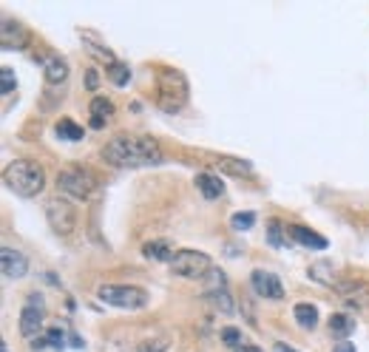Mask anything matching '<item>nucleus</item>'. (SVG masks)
Wrapping results in <instances>:
<instances>
[{
	"mask_svg": "<svg viewBox=\"0 0 369 352\" xmlns=\"http://www.w3.org/2000/svg\"><path fill=\"white\" fill-rule=\"evenodd\" d=\"M83 37L88 40V43H85V49H88L91 54H94V57H97V60H103V63H108V69H111L114 63H119V60H117V57H114V51H111L108 46H100L97 40H91V35H88V32H83Z\"/></svg>",
	"mask_w": 369,
	"mask_h": 352,
	"instance_id": "nucleus-22",
	"label": "nucleus"
},
{
	"mask_svg": "<svg viewBox=\"0 0 369 352\" xmlns=\"http://www.w3.org/2000/svg\"><path fill=\"white\" fill-rule=\"evenodd\" d=\"M108 77H111V82H117V85H128L131 69H128L126 63H114V66L108 69Z\"/></svg>",
	"mask_w": 369,
	"mask_h": 352,
	"instance_id": "nucleus-25",
	"label": "nucleus"
},
{
	"mask_svg": "<svg viewBox=\"0 0 369 352\" xmlns=\"http://www.w3.org/2000/svg\"><path fill=\"white\" fill-rule=\"evenodd\" d=\"M46 80L51 85H60L69 80V63L63 60V57H49L46 60Z\"/></svg>",
	"mask_w": 369,
	"mask_h": 352,
	"instance_id": "nucleus-18",
	"label": "nucleus"
},
{
	"mask_svg": "<svg viewBox=\"0 0 369 352\" xmlns=\"http://www.w3.org/2000/svg\"><path fill=\"white\" fill-rule=\"evenodd\" d=\"M57 188L63 193H69V196H74V199H88L97 188V179H94L91 170L71 165V168H63L57 173Z\"/></svg>",
	"mask_w": 369,
	"mask_h": 352,
	"instance_id": "nucleus-5",
	"label": "nucleus"
},
{
	"mask_svg": "<svg viewBox=\"0 0 369 352\" xmlns=\"http://www.w3.org/2000/svg\"><path fill=\"white\" fill-rule=\"evenodd\" d=\"M213 270V261L207 253L199 250H176L173 261H171V273L182 276V279H205Z\"/></svg>",
	"mask_w": 369,
	"mask_h": 352,
	"instance_id": "nucleus-6",
	"label": "nucleus"
},
{
	"mask_svg": "<svg viewBox=\"0 0 369 352\" xmlns=\"http://www.w3.org/2000/svg\"><path fill=\"white\" fill-rule=\"evenodd\" d=\"M0 43L3 49H26L28 46V28L15 20V17H3V26H0Z\"/></svg>",
	"mask_w": 369,
	"mask_h": 352,
	"instance_id": "nucleus-10",
	"label": "nucleus"
},
{
	"mask_svg": "<svg viewBox=\"0 0 369 352\" xmlns=\"http://www.w3.org/2000/svg\"><path fill=\"white\" fill-rule=\"evenodd\" d=\"M196 188L202 191L205 199H219L225 193V182L219 179V176H213V173H199L196 176Z\"/></svg>",
	"mask_w": 369,
	"mask_h": 352,
	"instance_id": "nucleus-16",
	"label": "nucleus"
},
{
	"mask_svg": "<svg viewBox=\"0 0 369 352\" xmlns=\"http://www.w3.org/2000/svg\"><path fill=\"white\" fill-rule=\"evenodd\" d=\"M205 299L216 307L222 315H233V299L228 290V279L222 270H210L205 276Z\"/></svg>",
	"mask_w": 369,
	"mask_h": 352,
	"instance_id": "nucleus-7",
	"label": "nucleus"
},
{
	"mask_svg": "<svg viewBox=\"0 0 369 352\" xmlns=\"http://www.w3.org/2000/svg\"><path fill=\"white\" fill-rule=\"evenodd\" d=\"M0 261H3L6 279H23L26 270H28V258L20 250H15V247H3V250H0Z\"/></svg>",
	"mask_w": 369,
	"mask_h": 352,
	"instance_id": "nucleus-12",
	"label": "nucleus"
},
{
	"mask_svg": "<svg viewBox=\"0 0 369 352\" xmlns=\"http://www.w3.org/2000/svg\"><path fill=\"white\" fill-rule=\"evenodd\" d=\"M0 80H3V94L15 91V85H17V80H15V71H12L9 66H3V71H0Z\"/></svg>",
	"mask_w": 369,
	"mask_h": 352,
	"instance_id": "nucleus-29",
	"label": "nucleus"
},
{
	"mask_svg": "<svg viewBox=\"0 0 369 352\" xmlns=\"http://www.w3.org/2000/svg\"><path fill=\"white\" fill-rule=\"evenodd\" d=\"M253 225H256V213H250V211L233 213V219H230V227H233V230H250Z\"/></svg>",
	"mask_w": 369,
	"mask_h": 352,
	"instance_id": "nucleus-26",
	"label": "nucleus"
},
{
	"mask_svg": "<svg viewBox=\"0 0 369 352\" xmlns=\"http://www.w3.org/2000/svg\"><path fill=\"white\" fill-rule=\"evenodd\" d=\"M3 182L12 193H17L23 199H32L46 188V173L32 159H15L3 173Z\"/></svg>",
	"mask_w": 369,
	"mask_h": 352,
	"instance_id": "nucleus-2",
	"label": "nucleus"
},
{
	"mask_svg": "<svg viewBox=\"0 0 369 352\" xmlns=\"http://www.w3.org/2000/svg\"><path fill=\"white\" fill-rule=\"evenodd\" d=\"M142 253H145V258H153V261H173V256H176V250L168 245V242H148L145 247H142Z\"/></svg>",
	"mask_w": 369,
	"mask_h": 352,
	"instance_id": "nucleus-19",
	"label": "nucleus"
},
{
	"mask_svg": "<svg viewBox=\"0 0 369 352\" xmlns=\"http://www.w3.org/2000/svg\"><path fill=\"white\" fill-rule=\"evenodd\" d=\"M216 170H222V173H233V176H244V173H250V170H253V165H250V162H244L241 157H222V159L216 162Z\"/></svg>",
	"mask_w": 369,
	"mask_h": 352,
	"instance_id": "nucleus-21",
	"label": "nucleus"
},
{
	"mask_svg": "<svg viewBox=\"0 0 369 352\" xmlns=\"http://www.w3.org/2000/svg\"><path fill=\"white\" fill-rule=\"evenodd\" d=\"M103 159L114 168H148V165H160L162 162V148L153 137H114L105 148H103Z\"/></svg>",
	"mask_w": 369,
	"mask_h": 352,
	"instance_id": "nucleus-1",
	"label": "nucleus"
},
{
	"mask_svg": "<svg viewBox=\"0 0 369 352\" xmlns=\"http://www.w3.org/2000/svg\"><path fill=\"white\" fill-rule=\"evenodd\" d=\"M100 301L119 307V310H142L148 304V292L134 284H103L97 290Z\"/></svg>",
	"mask_w": 369,
	"mask_h": 352,
	"instance_id": "nucleus-4",
	"label": "nucleus"
},
{
	"mask_svg": "<svg viewBox=\"0 0 369 352\" xmlns=\"http://www.w3.org/2000/svg\"><path fill=\"white\" fill-rule=\"evenodd\" d=\"M184 103H188V80L176 69H160V105L173 114Z\"/></svg>",
	"mask_w": 369,
	"mask_h": 352,
	"instance_id": "nucleus-3",
	"label": "nucleus"
},
{
	"mask_svg": "<svg viewBox=\"0 0 369 352\" xmlns=\"http://www.w3.org/2000/svg\"><path fill=\"white\" fill-rule=\"evenodd\" d=\"M233 352H261L259 346H250V344H241L239 349H233Z\"/></svg>",
	"mask_w": 369,
	"mask_h": 352,
	"instance_id": "nucleus-32",
	"label": "nucleus"
},
{
	"mask_svg": "<svg viewBox=\"0 0 369 352\" xmlns=\"http://www.w3.org/2000/svg\"><path fill=\"white\" fill-rule=\"evenodd\" d=\"M335 287H338V292H341V296H344L350 304H355V307H366V304H369V284L338 281Z\"/></svg>",
	"mask_w": 369,
	"mask_h": 352,
	"instance_id": "nucleus-13",
	"label": "nucleus"
},
{
	"mask_svg": "<svg viewBox=\"0 0 369 352\" xmlns=\"http://www.w3.org/2000/svg\"><path fill=\"white\" fill-rule=\"evenodd\" d=\"M46 219H49V225L57 230V233H71L74 230V225H77V213H74V208H71V202H66V199H49L46 202Z\"/></svg>",
	"mask_w": 369,
	"mask_h": 352,
	"instance_id": "nucleus-8",
	"label": "nucleus"
},
{
	"mask_svg": "<svg viewBox=\"0 0 369 352\" xmlns=\"http://www.w3.org/2000/svg\"><path fill=\"white\" fill-rule=\"evenodd\" d=\"M32 346L35 349H40V346H54V349H63L66 346V341H63V330L60 327H51V330H46L37 341H32Z\"/></svg>",
	"mask_w": 369,
	"mask_h": 352,
	"instance_id": "nucleus-23",
	"label": "nucleus"
},
{
	"mask_svg": "<svg viewBox=\"0 0 369 352\" xmlns=\"http://www.w3.org/2000/svg\"><path fill=\"white\" fill-rule=\"evenodd\" d=\"M0 352H9V346H6V344H3V346H0Z\"/></svg>",
	"mask_w": 369,
	"mask_h": 352,
	"instance_id": "nucleus-34",
	"label": "nucleus"
},
{
	"mask_svg": "<svg viewBox=\"0 0 369 352\" xmlns=\"http://www.w3.org/2000/svg\"><path fill=\"white\" fill-rule=\"evenodd\" d=\"M222 341H225L230 349H239V346L244 344V338H241V333H239L236 327H225V330H222Z\"/></svg>",
	"mask_w": 369,
	"mask_h": 352,
	"instance_id": "nucleus-28",
	"label": "nucleus"
},
{
	"mask_svg": "<svg viewBox=\"0 0 369 352\" xmlns=\"http://www.w3.org/2000/svg\"><path fill=\"white\" fill-rule=\"evenodd\" d=\"M40 330H43V299L32 296L20 313V335L32 344L35 338H40Z\"/></svg>",
	"mask_w": 369,
	"mask_h": 352,
	"instance_id": "nucleus-9",
	"label": "nucleus"
},
{
	"mask_svg": "<svg viewBox=\"0 0 369 352\" xmlns=\"http://www.w3.org/2000/svg\"><path fill=\"white\" fill-rule=\"evenodd\" d=\"M85 82H88V88H91V91H97V71H94V69H88V74H85Z\"/></svg>",
	"mask_w": 369,
	"mask_h": 352,
	"instance_id": "nucleus-30",
	"label": "nucleus"
},
{
	"mask_svg": "<svg viewBox=\"0 0 369 352\" xmlns=\"http://www.w3.org/2000/svg\"><path fill=\"white\" fill-rule=\"evenodd\" d=\"M290 236H293L301 247H310V250H324V247H327V239L318 236L316 230L304 227V225H293V227H290Z\"/></svg>",
	"mask_w": 369,
	"mask_h": 352,
	"instance_id": "nucleus-14",
	"label": "nucleus"
},
{
	"mask_svg": "<svg viewBox=\"0 0 369 352\" xmlns=\"http://www.w3.org/2000/svg\"><path fill=\"white\" fill-rule=\"evenodd\" d=\"M57 137L77 142V139H83V137H85V131H83L77 123H71V120H60V123H57Z\"/></svg>",
	"mask_w": 369,
	"mask_h": 352,
	"instance_id": "nucleus-24",
	"label": "nucleus"
},
{
	"mask_svg": "<svg viewBox=\"0 0 369 352\" xmlns=\"http://www.w3.org/2000/svg\"><path fill=\"white\" fill-rule=\"evenodd\" d=\"M267 242L273 247H284V236H282V222H267Z\"/></svg>",
	"mask_w": 369,
	"mask_h": 352,
	"instance_id": "nucleus-27",
	"label": "nucleus"
},
{
	"mask_svg": "<svg viewBox=\"0 0 369 352\" xmlns=\"http://www.w3.org/2000/svg\"><path fill=\"white\" fill-rule=\"evenodd\" d=\"M111 114H114V103L105 97H94V103H91V128H103L105 120H111Z\"/></svg>",
	"mask_w": 369,
	"mask_h": 352,
	"instance_id": "nucleus-17",
	"label": "nucleus"
},
{
	"mask_svg": "<svg viewBox=\"0 0 369 352\" xmlns=\"http://www.w3.org/2000/svg\"><path fill=\"white\" fill-rule=\"evenodd\" d=\"M250 284H253V290L259 292L261 299H273V301H279V299L284 296V287H282L279 276H273V273H267V270H253Z\"/></svg>",
	"mask_w": 369,
	"mask_h": 352,
	"instance_id": "nucleus-11",
	"label": "nucleus"
},
{
	"mask_svg": "<svg viewBox=\"0 0 369 352\" xmlns=\"http://www.w3.org/2000/svg\"><path fill=\"white\" fill-rule=\"evenodd\" d=\"M332 352H355V346H352V344H350V341H338V344H335V349H332Z\"/></svg>",
	"mask_w": 369,
	"mask_h": 352,
	"instance_id": "nucleus-31",
	"label": "nucleus"
},
{
	"mask_svg": "<svg viewBox=\"0 0 369 352\" xmlns=\"http://www.w3.org/2000/svg\"><path fill=\"white\" fill-rule=\"evenodd\" d=\"M293 315H295V321H298L301 330H313V327L318 324V310H316L313 304H295V307H293Z\"/></svg>",
	"mask_w": 369,
	"mask_h": 352,
	"instance_id": "nucleus-20",
	"label": "nucleus"
},
{
	"mask_svg": "<svg viewBox=\"0 0 369 352\" xmlns=\"http://www.w3.org/2000/svg\"><path fill=\"white\" fill-rule=\"evenodd\" d=\"M329 333H332L338 341H347V338L355 333V318L347 315V313H335V315H329Z\"/></svg>",
	"mask_w": 369,
	"mask_h": 352,
	"instance_id": "nucleus-15",
	"label": "nucleus"
},
{
	"mask_svg": "<svg viewBox=\"0 0 369 352\" xmlns=\"http://www.w3.org/2000/svg\"><path fill=\"white\" fill-rule=\"evenodd\" d=\"M275 352H295V349L287 346V344H275Z\"/></svg>",
	"mask_w": 369,
	"mask_h": 352,
	"instance_id": "nucleus-33",
	"label": "nucleus"
}]
</instances>
